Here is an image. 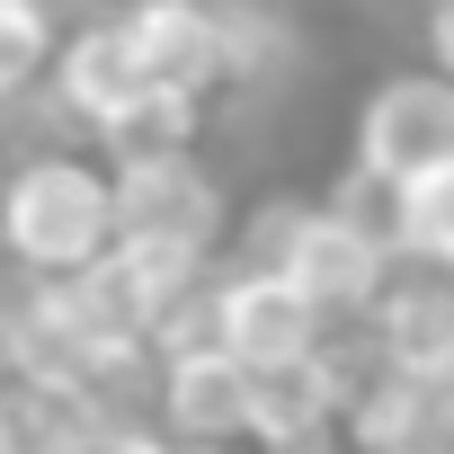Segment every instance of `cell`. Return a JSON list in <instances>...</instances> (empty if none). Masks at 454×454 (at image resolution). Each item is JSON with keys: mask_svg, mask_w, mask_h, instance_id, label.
<instances>
[{"mask_svg": "<svg viewBox=\"0 0 454 454\" xmlns=\"http://www.w3.org/2000/svg\"><path fill=\"white\" fill-rule=\"evenodd\" d=\"M383 259H392L383 232H365L356 214H294V232H286L268 277H286L321 321H339V312H365L383 294Z\"/></svg>", "mask_w": 454, "mask_h": 454, "instance_id": "cell-3", "label": "cell"}, {"mask_svg": "<svg viewBox=\"0 0 454 454\" xmlns=\"http://www.w3.org/2000/svg\"><path fill=\"white\" fill-rule=\"evenodd\" d=\"M196 268H205V250H178V241H116L107 250V286L134 330H169L178 303L196 294Z\"/></svg>", "mask_w": 454, "mask_h": 454, "instance_id": "cell-9", "label": "cell"}, {"mask_svg": "<svg viewBox=\"0 0 454 454\" xmlns=\"http://www.w3.org/2000/svg\"><path fill=\"white\" fill-rule=\"evenodd\" d=\"M125 36L160 90H205L223 72V10L214 0H143V10H125Z\"/></svg>", "mask_w": 454, "mask_h": 454, "instance_id": "cell-7", "label": "cell"}, {"mask_svg": "<svg viewBox=\"0 0 454 454\" xmlns=\"http://www.w3.org/2000/svg\"><path fill=\"white\" fill-rule=\"evenodd\" d=\"M356 169L374 187H410L427 169H454V72H401L356 116Z\"/></svg>", "mask_w": 454, "mask_h": 454, "instance_id": "cell-2", "label": "cell"}, {"mask_svg": "<svg viewBox=\"0 0 454 454\" xmlns=\"http://www.w3.org/2000/svg\"><path fill=\"white\" fill-rule=\"evenodd\" d=\"M321 410H339V401H330L321 356H312V365H286V374H259V392H250V427H259L268 445L312 436V427H321Z\"/></svg>", "mask_w": 454, "mask_h": 454, "instance_id": "cell-11", "label": "cell"}, {"mask_svg": "<svg viewBox=\"0 0 454 454\" xmlns=\"http://www.w3.org/2000/svg\"><path fill=\"white\" fill-rule=\"evenodd\" d=\"M0 454H27V445H19V427H10V419H0Z\"/></svg>", "mask_w": 454, "mask_h": 454, "instance_id": "cell-16", "label": "cell"}, {"mask_svg": "<svg viewBox=\"0 0 454 454\" xmlns=\"http://www.w3.org/2000/svg\"><path fill=\"white\" fill-rule=\"evenodd\" d=\"M45 63H54V19H45V0H0V98L27 90Z\"/></svg>", "mask_w": 454, "mask_h": 454, "instance_id": "cell-13", "label": "cell"}, {"mask_svg": "<svg viewBox=\"0 0 454 454\" xmlns=\"http://www.w3.org/2000/svg\"><path fill=\"white\" fill-rule=\"evenodd\" d=\"M72 454H90V445H72Z\"/></svg>", "mask_w": 454, "mask_h": 454, "instance_id": "cell-17", "label": "cell"}, {"mask_svg": "<svg viewBox=\"0 0 454 454\" xmlns=\"http://www.w3.org/2000/svg\"><path fill=\"white\" fill-rule=\"evenodd\" d=\"M214 348L232 365H250V374H286V365H312L321 356V312L286 277L241 268L232 286L214 294Z\"/></svg>", "mask_w": 454, "mask_h": 454, "instance_id": "cell-4", "label": "cell"}, {"mask_svg": "<svg viewBox=\"0 0 454 454\" xmlns=\"http://www.w3.org/2000/svg\"><path fill=\"white\" fill-rule=\"evenodd\" d=\"M419 392H427V419H436V436L454 445V356H436V365L419 374Z\"/></svg>", "mask_w": 454, "mask_h": 454, "instance_id": "cell-14", "label": "cell"}, {"mask_svg": "<svg viewBox=\"0 0 454 454\" xmlns=\"http://www.w3.org/2000/svg\"><path fill=\"white\" fill-rule=\"evenodd\" d=\"M250 392H259V374H250V365H232L223 348H187V356H169L160 410H169V427H178V436L214 445V436H241V427H250Z\"/></svg>", "mask_w": 454, "mask_h": 454, "instance_id": "cell-8", "label": "cell"}, {"mask_svg": "<svg viewBox=\"0 0 454 454\" xmlns=\"http://www.w3.org/2000/svg\"><path fill=\"white\" fill-rule=\"evenodd\" d=\"M54 90H63V107H72L81 125H98L107 143L160 98V81H152V63L134 54L125 19H116V27H81L72 45H54Z\"/></svg>", "mask_w": 454, "mask_h": 454, "instance_id": "cell-6", "label": "cell"}, {"mask_svg": "<svg viewBox=\"0 0 454 454\" xmlns=\"http://www.w3.org/2000/svg\"><path fill=\"white\" fill-rule=\"evenodd\" d=\"M383 356L392 374H427L436 356H454V286H401L383 303Z\"/></svg>", "mask_w": 454, "mask_h": 454, "instance_id": "cell-10", "label": "cell"}, {"mask_svg": "<svg viewBox=\"0 0 454 454\" xmlns=\"http://www.w3.org/2000/svg\"><path fill=\"white\" fill-rule=\"evenodd\" d=\"M392 241L427 268H454V169H427V178L392 187Z\"/></svg>", "mask_w": 454, "mask_h": 454, "instance_id": "cell-12", "label": "cell"}, {"mask_svg": "<svg viewBox=\"0 0 454 454\" xmlns=\"http://www.w3.org/2000/svg\"><path fill=\"white\" fill-rule=\"evenodd\" d=\"M427 45H436V72H454V0L427 10Z\"/></svg>", "mask_w": 454, "mask_h": 454, "instance_id": "cell-15", "label": "cell"}, {"mask_svg": "<svg viewBox=\"0 0 454 454\" xmlns=\"http://www.w3.org/2000/svg\"><path fill=\"white\" fill-rule=\"evenodd\" d=\"M223 223V196L214 178L187 160V152H134L116 169V241H178V250H205Z\"/></svg>", "mask_w": 454, "mask_h": 454, "instance_id": "cell-5", "label": "cell"}, {"mask_svg": "<svg viewBox=\"0 0 454 454\" xmlns=\"http://www.w3.org/2000/svg\"><path fill=\"white\" fill-rule=\"evenodd\" d=\"M0 250L36 277H81L116 250V178L72 160V152H45L27 169H10L0 187Z\"/></svg>", "mask_w": 454, "mask_h": 454, "instance_id": "cell-1", "label": "cell"}]
</instances>
